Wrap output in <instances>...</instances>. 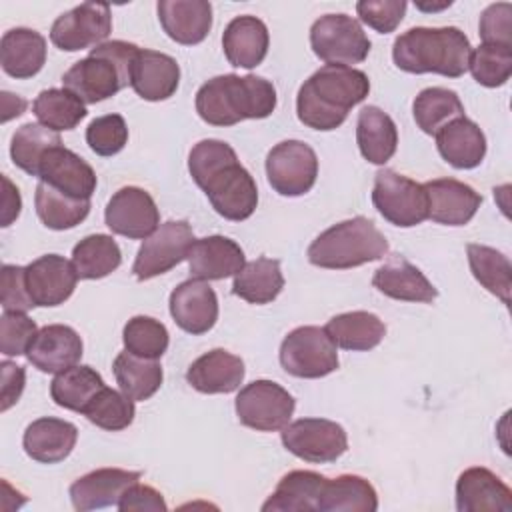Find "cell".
<instances>
[{"label": "cell", "instance_id": "6da1fadb", "mask_svg": "<svg viewBox=\"0 0 512 512\" xmlns=\"http://www.w3.org/2000/svg\"><path fill=\"white\" fill-rule=\"evenodd\" d=\"M192 180L206 192L212 208L226 220H246L258 204V188L238 162L234 148L222 140H200L188 156Z\"/></svg>", "mask_w": 512, "mask_h": 512}, {"label": "cell", "instance_id": "7a4b0ae2", "mask_svg": "<svg viewBox=\"0 0 512 512\" xmlns=\"http://www.w3.org/2000/svg\"><path fill=\"white\" fill-rule=\"evenodd\" d=\"M368 92L370 80L362 70L326 64L300 86L296 96L298 120L314 130H334Z\"/></svg>", "mask_w": 512, "mask_h": 512}, {"label": "cell", "instance_id": "3957f363", "mask_svg": "<svg viewBox=\"0 0 512 512\" xmlns=\"http://www.w3.org/2000/svg\"><path fill=\"white\" fill-rule=\"evenodd\" d=\"M276 108V88L266 78L222 74L196 92V112L212 126H234L248 118H266Z\"/></svg>", "mask_w": 512, "mask_h": 512}, {"label": "cell", "instance_id": "277c9868", "mask_svg": "<svg viewBox=\"0 0 512 512\" xmlns=\"http://www.w3.org/2000/svg\"><path fill=\"white\" fill-rule=\"evenodd\" d=\"M470 40L456 26H416L394 40V64L410 74H442L458 78L468 70Z\"/></svg>", "mask_w": 512, "mask_h": 512}, {"label": "cell", "instance_id": "5b68a950", "mask_svg": "<svg viewBox=\"0 0 512 512\" xmlns=\"http://www.w3.org/2000/svg\"><path fill=\"white\" fill-rule=\"evenodd\" d=\"M138 52L140 48L132 42H102L64 72L62 84L84 104L102 102L130 84L132 64Z\"/></svg>", "mask_w": 512, "mask_h": 512}, {"label": "cell", "instance_id": "8992f818", "mask_svg": "<svg viewBox=\"0 0 512 512\" xmlns=\"http://www.w3.org/2000/svg\"><path fill=\"white\" fill-rule=\"evenodd\" d=\"M388 252V240L372 220L356 216L324 230L308 246V260L330 270L356 268L380 260Z\"/></svg>", "mask_w": 512, "mask_h": 512}, {"label": "cell", "instance_id": "52a82bcc", "mask_svg": "<svg viewBox=\"0 0 512 512\" xmlns=\"http://www.w3.org/2000/svg\"><path fill=\"white\" fill-rule=\"evenodd\" d=\"M374 208L394 226L410 228L428 218V196L424 184L384 168L374 176L372 188Z\"/></svg>", "mask_w": 512, "mask_h": 512}, {"label": "cell", "instance_id": "ba28073f", "mask_svg": "<svg viewBox=\"0 0 512 512\" xmlns=\"http://www.w3.org/2000/svg\"><path fill=\"white\" fill-rule=\"evenodd\" d=\"M310 46L326 64L352 66L366 60L370 40L360 22L348 14H324L310 28Z\"/></svg>", "mask_w": 512, "mask_h": 512}, {"label": "cell", "instance_id": "9c48e42d", "mask_svg": "<svg viewBox=\"0 0 512 512\" xmlns=\"http://www.w3.org/2000/svg\"><path fill=\"white\" fill-rule=\"evenodd\" d=\"M280 364L296 378H322L338 368L336 344L324 328L298 326L280 344Z\"/></svg>", "mask_w": 512, "mask_h": 512}, {"label": "cell", "instance_id": "30bf717a", "mask_svg": "<svg viewBox=\"0 0 512 512\" xmlns=\"http://www.w3.org/2000/svg\"><path fill=\"white\" fill-rule=\"evenodd\" d=\"M294 408L292 394L272 380H254L236 396L238 420L260 432L282 430L290 422Z\"/></svg>", "mask_w": 512, "mask_h": 512}, {"label": "cell", "instance_id": "8fae6325", "mask_svg": "<svg viewBox=\"0 0 512 512\" xmlns=\"http://www.w3.org/2000/svg\"><path fill=\"white\" fill-rule=\"evenodd\" d=\"M192 226L186 220H168L160 224L148 238H144L132 272L138 280H150L172 270L186 260L190 246L194 244Z\"/></svg>", "mask_w": 512, "mask_h": 512}, {"label": "cell", "instance_id": "7c38bea8", "mask_svg": "<svg viewBox=\"0 0 512 512\" xmlns=\"http://www.w3.org/2000/svg\"><path fill=\"white\" fill-rule=\"evenodd\" d=\"M266 176L278 194L302 196L318 176L316 152L302 140H284L268 152Z\"/></svg>", "mask_w": 512, "mask_h": 512}, {"label": "cell", "instance_id": "4fadbf2b", "mask_svg": "<svg viewBox=\"0 0 512 512\" xmlns=\"http://www.w3.org/2000/svg\"><path fill=\"white\" fill-rule=\"evenodd\" d=\"M282 444L294 456L324 464L338 460L348 450L346 430L326 418H300L282 428Z\"/></svg>", "mask_w": 512, "mask_h": 512}, {"label": "cell", "instance_id": "5bb4252c", "mask_svg": "<svg viewBox=\"0 0 512 512\" xmlns=\"http://www.w3.org/2000/svg\"><path fill=\"white\" fill-rule=\"evenodd\" d=\"M112 32V12L108 4L84 2L60 14L50 30V40L66 52L102 44Z\"/></svg>", "mask_w": 512, "mask_h": 512}, {"label": "cell", "instance_id": "9a60e30c", "mask_svg": "<svg viewBox=\"0 0 512 512\" xmlns=\"http://www.w3.org/2000/svg\"><path fill=\"white\" fill-rule=\"evenodd\" d=\"M104 220L114 234L140 240L158 228L160 212L144 188L124 186L108 200Z\"/></svg>", "mask_w": 512, "mask_h": 512}, {"label": "cell", "instance_id": "2e32d148", "mask_svg": "<svg viewBox=\"0 0 512 512\" xmlns=\"http://www.w3.org/2000/svg\"><path fill=\"white\" fill-rule=\"evenodd\" d=\"M78 282L72 262L58 254H44L26 266V286L36 306L64 304Z\"/></svg>", "mask_w": 512, "mask_h": 512}, {"label": "cell", "instance_id": "e0dca14e", "mask_svg": "<svg viewBox=\"0 0 512 512\" xmlns=\"http://www.w3.org/2000/svg\"><path fill=\"white\" fill-rule=\"evenodd\" d=\"M170 314L188 334H204L218 320V298L204 280L190 278L178 284L170 294Z\"/></svg>", "mask_w": 512, "mask_h": 512}, {"label": "cell", "instance_id": "ac0fdd59", "mask_svg": "<svg viewBox=\"0 0 512 512\" xmlns=\"http://www.w3.org/2000/svg\"><path fill=\"white\" fill-rule=\"evenodd\" d=\"M38 178L76 198H90L98 184L92 166L62 144L46 150L38 168Z\"/></svg>", "mask_w": 512, "mask_h": 512}, {"label": "cell", "instance_id": "d6986e66", "mask_svg": "<svg viewBox=\"0 0 512 512\" xmlns=\"http://www.w3.org/2000/svg\"><path fill=\"white\" fill-rule=\"evenodd\" d=\"M428 196V218L446 226L468 224L482 204V196L454 178H436L424 184Z\"/></svg>", "mask_w": 512, "mask_h": 512}, {"label": "cell", "instance_id": "ffe728a7", "mask_svg": "<svg viewBox=\"0 0 512 512\" xmlns=\"http://www.w3.org/2000/svg\"><path fill=\"white\" fill-rule=\"evenodd\" d=\"M142 478V472L122 468H98L80 476L70 486V500L78 512L118 506L122 494Z\"/></svg>", "mask_w": 512, "mask_h": 512}, {"label": "cell", "instance_id": "44dd1931", "mask_svg": "<svg viewBox=\"0 0 512 512\" xmlns=\"http://www.w3.org/2000/svg\"><path fill=\"white\" fill-rule=\"evenodd\" d=\"M458 512H510V488L488 468L472 466L456 480Z\"/></svg>", "mask_w": 512, "mask_h": 512}, {"label": "cell", "instance_id": "7402d4cb", "mask_svg": "<svg viewBox=\"0 0 512 512\" xmlns=\"http://www.w3.org/2000/svg\"><path fill=\"white\" fill-rule=\"evenodd\" d=\"M82 350V338L74 328L64 324H48L38 330L26 358L40 372L58 374L76 366V362L82 358Z\"/></svg>", "mask_w": 512, "mask_h": 512}, {"label": "cell", "instance_id": "603a6c76", "mask_svg": "<svg viewBox=\"0 0 512 512\" xmlns=\"http://www.w3.org/2000/svg\"><path fill=\"white\" fill-rule=\"evenodd\" d=\"M186 260L192 278L198 280H222L236 276L246 264L244 250L234 240L220 234L194 240Z\"/></svg>", "mask_w": 512, "mask_h": 512}, {"label": "cell", "instance_id": "cb8c5ba5", "mask_svg": "<svg viewBox=\"0 0 512 512\" xmlns=\"http://www.w3.org/2000/svg\"><path fill=\"white\" fill-rule=\"evenodd\" d=\"M164 32L178 44H200L212 28V6L206 0H160L156 4Z\"/></svg>", "mask_w": 512, "mask_h": 512}, {"label": "cell", "instance_id": "d4e9b609", "mask_svg": "<svg viewBox=\"0 0 512 512\" xmlns=\"http://www.w3.org/2000/svg\"><path fill=\"white\" fill-rule=\"evenodd\" d=\"M186 380L202 394H228L242 384L244 362L224 348H214L190 364Z\"/></svg>", "mask_w": 512, "mask_h": 512}, {"label": "cell", "instance_id": "484cf974", "mask_svg": "<svg viewBox=\"0 0 512 512\" xmlns=\"http://www.w3.org/2000/svg\"><path fill=\"white\" fill-rule=\"evenodd\" d=\"M180 84V66L178 62L156 50H140L130 74V86L134 92L148 100L158 102L170 98Z\"/></svg>", "mask_w": 512, "mask_h": 512}, {"label": "cell", "instance_id": "4316f807", "mask_svg": "<svg viewBox=\"0 0 512 512\" xmlns=\"http://www.w3.org/2000/svg\"><path fill=\"white\" fill-rule=\"evenodd\" d=\"M78 440V428L60 418L44 416L30 422L22 436L26 454L42 464H56L70 456Z\"/></svg>", "mask_w": 512, "mask_h": 512}, {"label": "cell", "instance_id": "83f0119b", "mask_svg": "<svg viewBox=\"0 0 512 512\" xmlns=\"http://www.w3.org/2000/svg\"><path fill=\"white\" fill-rule=\"evenodd\" d=\"M372 284L384 296L404 302L430 304L438 296V290L422 274V270L410 264L404 256H394L386 264H382L374 272Z\"/></svg>", "mask_w": 512, "mask_h": 512}, {"label": "cell", "instance_id": "f1b7e54d", "mask_svg": "<svg viewBox=\"0 0 512 512\" xmlns=\"http://www.w3.org/2000/svg\"><path fill=\"white\" fill-rule=\"evenodd\" d=\"M268 28L256 16H236L222 34V48L226 60L238 68L258 66L268 52Z\"/></svg>", "mask_w": 512, "mask_h": 512}, {"label": "cell", "instance_id": "f546056e", "mask_svg": "<svg viewBox=\"0 0 512 512\" xmlns=\"http://www.w3.org/2000/svg\"><path fill=\"white\" fill-rule=\"evenodd\" d=\"M326 476L312 470H292L284 474L262 504L264 512H318L320 498L326 486Z\"/></svg>", "mask_w": 512, "mask_h": 512}, {"label": "cell", "instance_id": "4dcf8cb0", "mask_svg": "<svg viewBox=\"0 0 512 512\" xmlns=\"http://www.w3.org/2000/svg\"><path fill=\"white\" fill-rule=\"evenodd\" d=\"M46 62V40L32 28H12L0 42L2 70L18 80L36 76Z\"/></svg>", "mask_w": 512, "mask_h": 512}, {"label": "cell", "instance_id": "1f68e13d", "mask_svg": "<svg viewBox=\"0 0 512 512\" xmlns=\"http://www.w3.org/2000/svg\"><path fill=\"white\" fill-rule=\"evenodd\" d=\"M440 156L454 168H476L486 154V136L480 126L466 116L452 120L436 134Z\"/></svg>", "mask_w": 512, "mask_h": 512}, {"label": "cell", "instance_id": "d6a6232c", "mask_svg": "<svg viewBox=\"0 0 512 512\" xmlns=\"http://www.w3.org/2000/svg\"><path fill=\"white\" fill-rule=\"evenodd\" d=\"M356 142L360 154L370 164H386L398 144V130L394 120L378 106H364L356 122Z\"/></svg>", "mask_w": 512, "mask_h": 512}, {"label": "cell", "instance_id": "836d02e7", "mask_svg": "<svg viewBox=\"0 0 512 512\" xmlns=\"http://www.w3.org/2000/svg\"><path fill=\"white\" fill-rule=\"evenodd\" d=\"M324 330L336 346L352 352L376 348L386 334L384 322L376 314L366 310L338 314L328 320Z\"/></svg>", "mask_w": 512, "mask_h": 512}, {"label": "cell", "instance_id": "e575fe53", "mask_svg": "<svg viewBox=\"0 0 512 512\" xmlns=\"http://www.w3.org/2000/svg\"><path fill=\"white\" fill-rule=\"evenodd\" d=\"M120 390L134 402L148 400L162 386V366L154 358L136 356L132 352H120L112 364Z\"/></svg>", "mask_w": 512, "mask_h": 512}, {"label": "cell", "instance_id": "d590c367", "mask_svg": "<svg viewBox=\"0 0 512 512\" xmlns=\"http://www.w3.org/2000/svg\"><path fill=\"white\" fill-rule=\"evenodd\" d=\"M284 288V276L280 262L272 258H256L246 262L234 276L232 292L250 304H268Z\"/></svg>", "mask_w": 512, "mask_h": 512}, {"label": "cell", "instance_id": "8d00e7d4", "mask_svg": "<svg viewBox=\"0 0 512 512\" xmlns=\"http://www.w3.org/2000/svg\"><path fill=\"white\" fill-rule=\"evenodd\" d=\"M378 496L374 486L358 474L326 480L318 512H374Z\"/></svg>", "mask_w": 512, "mask_h": 512}, {"label": "cell", "instance_id": "74e56055", "mask_svg": "<svg viewBox=\"0 0 512 512\" xmlns=\"http://www.w3.org/2000/svg\"><path fill=\"white\" fill-rule=\"evenodd\" d=\"M34 204L42 224L52 230H70L78 226L90 212V198L64 194L46 182L36 186Z\"/></svg>", "mask_w": 512, "mask_h": 512}, {"label": "cell", "instance_id": "f35d334b", "mask_svg": "<svg viewBox=\"0 0 512 512\" xmlns=\"http://www.w3.org/2000/svg\"><path fill=\"white\" fill-rule=\"evenodd\" d=\"M412 114L424 134L436 136L446 124L464 116V106L454 90L432 86L418 92L412 104Z\"/></svg>", "mask_w": 512, "mask_h": 512}, {"label": "cell", "instance_id": "ab89813d", "mask_svg": "<svg viewBox=\"0 0 512 512\" xmlns=\"http://www.w3.org/2000/svg\"><path fill=\"white\" fill-rule=\"evenodd\" d=\"M122 262V252L116 240L108 234H90L72 250V264L78 278L98 280L112 274Z\"/></svg>", "mask_w": 512, "mask_h": 512}, {"label": "cell", "instance_id": "60d3db41", "mask_svg": "<svg viewBox=\"0 0 512 512\" xmlns=\"http://www.w3.org/2000/svg\"><path fill=\"white\" fill-rule=\"evenodd\" d=\"M104 388L102 376L90 366H72L56 374L50 384L52 400L74 412H84L90 400Z\"/></svg>", "mask_w": 512, "mask_h": 512}, {"label": "cell", "instance_id": "b9f144b4", "mask_svg": "<svg viewBox=\"0 0 512 512\" xmlns=\"http://www.w3.org/2000/svg\"><path fill=\"white\" fill-rule=\"evenodd\" d=\"M468 262L474 278L506 306L510 304L512 290V266L510 260L496 248L484 244H468Z\"/></svg>", "mask_w": 512, "mask_h": 512}, {"label": "cell", "instance_id": "7bdbcfd3", "mask_svg": "<svg viewBox=\"0 0 512 512\" xmlns=\"http://www.w3.org/2000/svg\"><path fill=\"white\" fill-rule=\"evenodd\" d=\"M32 112L40 124L54 132L76 128L88 114L84 102L66 88L42 90L32 104Z\"/></svg>", "mask_w": 512, "mask_h": 512}, {"label": "cell", "instance_id": "ee69618b", "mask_svg": "<svg viewBox=\"0 0 512 512\" xmlns=\"http://www.w3.org/2000/svg\"><path fill=\"white\" fill-rule=\"evenodd\" d=\"M58 144H62L58 132L46 128L44 124L28 122L14 132L12 144H10V156L18 168L28 172L30 176H38L42 156L46 154V150Z\"/></svg>", "mask_w": 512, "mask_h": 512}, {"label": "cell", "instance_id": "f6af8a7d", "mask_svg": "<svg viewBox=\"0 0 512 512\" xmlns=\"http://www.w3.org/2000/svg\"><path fill=\"white\" fill-rule=\"evenodd\" d=\"M92 424L98 428L118 432L132 424L134 420V400L128 398L124 392H116L104 386L84 408L82 412Z\"/></svg>", "mask_w": 512, "mask_h": 512}, {"label": "cell", "instance_id": "bcb514c9", "mask_svg": "<svg viewBox=\"0 0 512 512\" xmlns=\"http://www.w3.org/2000/svg\"><path fill=\"white\" fill-rule=\"evenodd\" d=\"M468 70L474 80L486 88L506 84L512 74V46L480 44L470 52Z\"/></svg>", "mask_w": 512, "mask_h": 512}, {"label": "cell", "instance_id": "7dc6e473", "mask_svg": "<svg viewBox=\"0 0 512 512\" xmlns=\"http://www.w3.org/2000/svg\"><path fill=\"white\" fill-rule=\"evenodd\" d=\"M124 348L136 356L158 360L168 350V330L160 320L150 316H134L122 332Z\"/></svg>", "mask_w": 512, "mask_h": 512}, {"label": "cell", "instance_id": "c3c4849f", "mask_svg": "<svg viewBox=\"0 0 512 512\" xmlns=\"http://www.w3.org/2000/svg\"><path fill=\"white\" fill-rule=\"evenodd\" d=\"M86 142L98 156H114L128 142V126L120 114L98 116L86 128Z\"/></svg>", "mask_w": 512, "mask_h": 512}, {"label": "cell", "instance_id": "681fc988", "mask_svg": "<svg viewBox=\"0 0 512 512\" xmlns=\"http://www.w3.org/2000/svg\"><path fill=\"white\" fill-rule=\"evenodd\" d=\"M38 334V326L26 312L4 310L0 316V350L6 356L26 354Z\"/></svg>", "mask_w": 512, "mask_h": 512}, {"label": "cell", "instance_id": "f907efd6", "mask_svg": "<svg viewBox=\"0 0 512 512\" xmlns=\"http://www.w3.org/2000/svg\"><path fill=\"white\" fill-rule=\"evenodd\" d=\"M408 4L404 0H362L356 4V12L364 24L380 34L394 32L402 22Z\"/></svg>", "mask_w": 512, "mask_h": 512}, {"label": "cell", "instance_id": "816d5d0a", "mask_svg": "<svg viewBox=\"0 0 512 512\" xmlns=\"http://www.w3.org/2000/svg\"><path fill=\"white\" fill-rule=\"evenodd\" d=\"M2 288H0V298H2V308L10 312H28L34 308V300L30 298L28 286H26V268L14 266V264H4L0 272Z\"/></svg>", "mask_w": 512, "mask_h": 512}, {"label": "cell", "instance_id": "f5cc1de1", "mask_svg": "<svg viewBox=\"0 0 512 512\" xmlns=\"http://www.w3.org/2000/svg\"><path fill=\"white\" fill-rule=\"evenodd\" d=\"M482 44L512 46V4H490L480 16Z\"/></svg>", "mask_w": 512, "mask_h": 512}, {"label": "cell", "instance_id": "db71d44e", "mask_svg": "<svg viewBox=\"0 0 512 512\" xmlns=\"http://www.w3.org/2000/svg\"><path fill=\"white\" fill-rule=\"evenodd\" d=\"M118 510L122 512H132V510H148V512H166L168 506L162 498V494L158 490H154L152 486H146V484H132L124 494L122 498L118 500Z\"/></svg>", "mask_w": 512, "mask_h": 512}, {"label": "cell", "instance_id": "11a10c76", "mask_svg": "<svg viewBox=\"0 0 512 512\" xmlns=\"http://www.w3.org/2000/svg\"><path fill=\"white\" fill-rule=\"evenodd\" d=\"M0 372H2V392H0V410L6 412L10 406H14L24 390V382H26V372L22 366L10 362V360H2L0 364Z\"/></svg>", "mask_w": 512, "mask_h": 512}, {"label": "cell", "instance_id": "9f6ffc18", "mask_svg": "<svg viewBox=\"0 0 512 512\" xmlns=\"http://www.w3.org/2000/svg\"><path fill=\"white\" fill-rule=\"evenodd\" d=\"M2 184H4V194H2V220H0V224L6 228L18 218L20 208H22V198H20L18 188L10 182L8 176H2Z\"/></svg>", "mask_w": 512, "mask_h": 512}, {"label": "cell", "instance_id": "6f0895ef", "mask_svg": "<svg viewBox=\"0 0 512 512\" xmlns=\"http://www.w3.org/2000/svg\"><path fill=\"white\" fill-rule=\"evenodd\" d=\"M26 110V100L20 98L18 94H10V92H2V122H8L14 116H20Z\"/></svg>", "mask_w": 512, "mask_h": 512}]
</instances>
